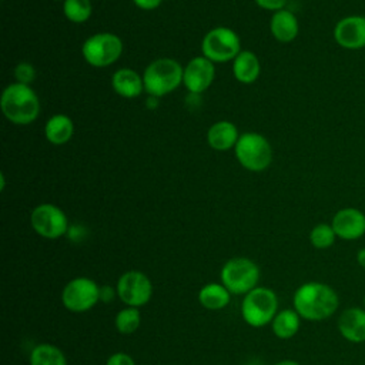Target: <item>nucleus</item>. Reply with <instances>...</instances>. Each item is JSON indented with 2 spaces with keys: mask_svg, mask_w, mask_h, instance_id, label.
Instances as JSON below:
<instances>
[{
  "mask_svg": "<svg viewBox=\"0 0 365 365\" xmlns=\"http://www.w3.org/2000/svg\"><path fill=\"white\" fill-rule=\"evenodd\" d=\"M106 365H135V364L130 355H127L124 352H117V354H113L107 359Z\"/></svg>",
  "mask_w": 365,
  "mask_h": 365,
  "instance_id": "nucleus-28",
  "label": "nucleus"
},
{
  "mask_svg": "<svg viewBox=\"0 0 365 365\" xmlns=\"http://www.w3.org/2000/svg\"><path fill=\"white\" fill-rule=\"evenodd\" d=\"M336 328L345 341L351 344H364L365 309L362 307H349L344 309L336 319Z\"/></svg>",
  "mask_w": 365,
  "mask_h": 365,
  "instance_id": "nucleus-15",
  "label": "nucleus"
},
{
  "mask_svg": "<svg viewBox=\"0 0 365 365\" xmlns=\"http://www.w3.org/2000/svg\"><path fill=\"white\" fill-rule=\"evenodd\" d=\"M259 279L258 265L242 257L228 259L221 269V282L231 294H248Z\"/></svg>",
  "mask_w": 365,
  "mask_h": 365,
  "instance_id": "nucleus-6",
  "label": "nucleus"
},
{
  "mask_svg": "<svg viewBox=\"0 0 365 365\" xmlns=\"http://www.w3.org/2000/svg\"><path fill=\"white\" fill-rule=\"evenodd\" d=\"M140 325V311L134 307L121 309L115 317V328L121 334H133Z\"/></svg>",
  "mask_w": 365,
  "mask_h": 365,
  "instance_id": "nucleus-26",
  "label": "nucleus"
},
{
  "mask_svg": "<svg viewBox=\"0 0 365 365\" xmlns=\"http://www.w3.org/2000/svg\"><path fill=\"white\" fill-rule=\"evenodd\" d=\"M278 299L272 289L265 287H255L245 294L241 304V315L251 327H262L272 322L277 315Z\"/></svg>",
  "mask_w": 365,
  "mask_h": 365,
  "instance_id": "nucleus-4",
  "label": "nucleus"
},
{
  "mask_svg": "<svg viewBox=\"0 0 365 365\" xmlns=\"http://www.w3.org/2000/svg\"><path fill=\"white\" fill-rule=\"evenodd\" d=\"M14 77L17 83L29 86L36 78V70L30 63H19L14 68Z\"/></svg>",
  "mask_w": 365,
  "mask_h": 365,
  "instance_id": "nucleus-27",
  "label": "nucleus"
},
{
  "mask_svg": "<svg viewBox=\"0 0 365 365\" xmlns=\"http://www.w3.org/2000/svg\"><path fill=\"white\" fill-rule=\"evenodd\" d=\"M134 4L143 10H154L157 9L163 0H133Z\"/></svg>",
  "mask_w": 365,
  "mask_h": 365,
  "instance_id": "nucleus-30",
  "label": "nucleus"
},
{
  "mask_svg": "<svg viewBox=\"0 0 365 365\" xmlns=\"http://www.w3.org/2000/svg\"><path fill=\"white\" fill-rule=\"evenodd\" d=\"M238 130L230 121H217L212 124L207 133L208 144L217 151H225L231 147H235L238 141Z\"/></svg>",
  "mask_w": 365,
  "mask_h": 365,
  "instance_id": "nucleus-17",
  "label": "nucleus"
},
{
  "mask_svg": "<svg viewBox=\"0 0 365 365\" xmlns=\"http://www.w3.org/2000/svg\"><path fill=\"white\" fill-rule=\"evenodd\" d=\"M336 238L344 241H356L365 235V212L355 207L338 210L331 221Z\"/></svg>",
  "mask_w": 365,
  "mask_h": 365,
  "instance_id": "nucleus-13",
  "label": "nucleus"
},
{
  "mask_svg": "<svg viewBox=\"0 0 365 365\" xmlns=\"http://www.w3.org/2000/svg\"><path fill=\"white\" fill-rule=\"evenodd\" d=\"M83 57L94 67L111 66L123 53V43L113 33H97L83 44Z\"/></svg>",
  "mask_w": 365,
  "mask_h": 365,
  "instance_id": "nucleus-8",
  "label": "nucleus"
},
{
  "mask_svg": "<svg viewBox=\"0 0 365 365\" xmlns=\"http://www.w3.org/2000/svg\"><path fill=\"white\" fill-rule=\"evenodd\" d=\"M269 29H271L272 36L278 41L289 43L298 36L299 24L292 11L281 9L274 13L271 23H269Z\"/></svg>",
  "mask_w": 365,
  "mask_h": 365,
  "instance_id": "nucleus-16",
  "label": "nucleus"
},
{
  "mask_svg": "<svg viewBox=\"0 0 365 365\" xmlns=\"http://www.w3.org/2000/svg\"><path fill=\"white\" fill-rule=\"evenodd\" d=\"M235 157L250 171H262L272 161V148L268 140L258 133H244L235 144Z\"/></svg>",
  "mask_w": 365,
  "mask_h": 365,
  "instance_id": "nucleus-5",
  "label": "nucleus"
},
{
  "mask_svg": "<svg viewBox=\"0 0 365 365\" xmlns=\"http://www.w3.org/2000/svg\"><path fill=\"white\" fill-rule=\"evenodd\" d=\"M292 304L294 309L302 319L319 322L331 318L336 312L339 307V297L331 285L309 281L298 287L294 294Z\"/></svg>",
  "mask_w": 365,
  "mask_h": 365,
  "instance_id": "nucleus-1",
  "label": "nucleus"
},
{
  "mask_svg": "<svg viewBox=\"0 0 365 365\" xmlns=\"http://www.w3.org/2000/svg\"><path fill=\"white\" fill-rule=\"evenodd\" d=\"M259 61L258 57L252 51H240V54L234 58L232 73L234 77L244 84H250L255 81L259 76Z\"/></svg>",
  "mask_w": 365,
  "mask_h": 365,
  "instance_id": "nucleus-19",
  "label": "nucleus"
},
{
  "mask_svg": "<svg viewBox=\"0 0 365 365\" xmlns=\"http://www.w3.org/2000/svg\"><path fill=\"white\" fill-rule=\"evenodd\" d=\"M214 63L207 57H194L184 68L182 83L192 94L205 91L214 80Z\"/></svg>",
  "mask_w": 365,
  "mask_h": 365,
  "instance_id": "nucleus-14",
  "label": "nucleus"
},
{
  "mask_svg": "<svg viewBox=\"0 0 365 365\" xmlns=\"http://www.w3.org/2000/svg\"><path fill=\"white\" fill-rule=\"evenodd\" d=\"M100 298L97 284L86 277L71 279L63 289L61 301L71 312H86L91 309Z\"/></svg>",
  "mask_w": 365,
  "mask_h": 365,
  "instance_id": "nucleus-9",
  "label": "nucleus"
},
{
  "mask_svg": "<svg viewBox=\"0 0 365 365\" xmlns=\"http://www.w3.org/2000/svg\"><path fill=\"white\" fill-rule=\"evenodd\" d=\"M301 325V317L295 309H282L272 319V332L281 338H292Z\"/></svg>",
  "mask_w": 365,
  "mask_h": 365,
  "instance_id": "nucleus-22",
  "label": "nucleus"
},
{
  "mask_svg": "<svg viewBox=\"0 0 365 365\" xmlns=\"http://www.w3.org/2000/svg\"><path fill=\"white\" fill-rule=\"evenodd\" d=\"M240 37L228 27H215L210 30L201 43L204 57L212 63H224L240 54Z\"/></svg>",
  "mask_w": 365,
  "mask_h": 365,
  "instance_id": "nucleus-7",
  "label": "nucleus"
},
{
  "mask_svg": "<svg viewBox=\"0 0 365 365\" xmlns=\"http://www.w3.org/2000/svg\"><path fill=\"white\" fill-rule=\"evenodd\" d=\"M64 16L73 23H84L91 16L93 7L90 0H64Z\"/></svg>",
  "mask_w": 365,
  "mask_h": 365,
  "instance_id": "nucleus-24",
  "label": "nucleus"
},
{
  "mask_svg": "<svg viewBox=\"0 0 365 365\" xmlns=\"http://www.w3.org/2000/svg\"><path fill=\"white\" fill-rule=\"evenodd\" d=\"M362 308L365 309V295H364V299H362Z\"/></svg>",
  "mask_w": 365,
  "mask_h": 365,
  "instance_id": "nucleus-33",
  "label": "nucleus"
},
{
  "mask_svg": "<svg viewBox=\"0 0 365 365\" xmlns=\"http://www.w3.org/2000/svg\"><path fill=\"white\" fill-rule=\"evenodd\" d=\"M73 133H74L73 121L70 117L64 114L51 115L44 127L46 138L54 145L66 144L71 138Z\"/></svg>",
  "mask_w": 365,
  "mask_h": 365,
  "instance_id": "nucleus-20",
  "label": "nucleus"
},
{
  "mask_svg": "<svg viewBox=\"0 0 365 365\" xmlns=\"http://www.w3.org/2000/svg\"><path fill=\"white\" fill-rule=\"evenodd\" d=\"M335 43L346 50H361L365 47V16L351 14L336 21L334 27Z\"/></svg>",
  "mask_w": 365,
  "mask_h": 365,
  "instance_id": "nucleus-12",
  "label": "nucleus"
},
{
  "mask_svg": "<svg viewBox=\"0 0 365 365\" xmlns=\"http://www.w3.org/2000/svg\"><path fill=\"white\" fill-rule=\"evenodd\" d=\"M257 4L262 9L267 10H272V11H278L281 9H284L287 0H255Z\"/></svg>",
  "mask_w": 365,
  "mask_h": 365,
  "instance_id": "nucleus-29",
  "label": "nucleus"
},
{
  "mask_svg": "<svg viewBox=\"0 0 365 365\" xmlns=\"http://www.w3.org/2000/svg\"><path fill=\"white\" fill-rule=\"evenodd\" d=\"M335 240H336V234L331 224L319 222L309 232V242L312 244V247L318 250H327L332 247Z\"/></svg>",
  "mask_w": 365,
  "mask_h": 365,
  "instance_id": "nucleus-25",
  "label": "nucleus"
},
{
  "mask_svg": "<svg viewBox=\"0 0 365 365\" xmlns=\"http://www.w3.org/2000/svg\"><path fill=\"white\" fill-rule=\"evenodd\" d=\"M230 291L224 287V285H220V284H207L204 285L200 292H198V299H200V304L207 308V309H211V311H215V309H221L224 307L228 305L230 302Z\"/></svg>",
  "mask_w": 365,
  "mask_h": 365,
  "instance_id": "nucleus-21",
  "label": "nucleus"
},
{
  "mask_svg": "<svg viewBox=\"0 0 365 365\" xmlns=\"http://www.w3.org/2000/svg\"><path fill=\"white\" fill-rule=\"evenodd\" d=\"M111 86L118 96L125 98H134L144 90L143 78L131 68L117 70L111 78Z\"/></svg>",
  "mask_w": 365,
  "mask_h": 365,
  "instance_id": "nucleus-18",
  "label": "nucleus"
},
{
  "mask_svg": "<svg viewBox=\"0 0 365 365\" xmlns=\"http://www.w3.org/2000/svg\"><path fill=\"white\" fill-rule=\"evenodd\" d=\"M30 222L38 235L48 240L64 235L68 228L66 214L53 204L37 205L30 215Z\"/></svg>",
  "mask_w": 365,
  "mask_h": 365,
  "instance_id": "nucleus-10",
  "label": "nucleus"
},
{
  "mask_svg": "<svg viewBox=\"0 0 365 365\" xmlns=\"http://www.w3.org/2000/svg\"><path fill=\"white\" fill-rule=\"evenodd\" d=\"M274 365H299V364L297 361H294V359H284V361H279V362H277Z\"/></svg>",
  "mask_w": 365,
  "mask_h": 365,
  "instance_id": "nucleus-32",
  "label": "nucleus"
},
{
  "mask_svg": "<svg viewBox=\"0 0 365 365\" xmlns=\"http://www.w3.org/2000/svg\"><path fill=\"white\" fill-rule=\"evenodd\" d=\"M30 365H67L66 356L54 345L40 344L30 354Z\"/></svg>",
  "mask_w": 365,
  "mask_h": 365,
  "instance_id": "nucleus-23",
  "label": "nucleus"
},
{
  "mask_svg": "<svg viewBox=\"0 0 365 365\" xmlns=\"http://www.w3.org/2000/svg\"><path fill=\"white\" fill-rule=\"evenodd\" d=\"M1 111L14 124H30L40 113V101L33 88L27 84L13 83L3 90Z\"/></svg>",
  "mask_w": 365,
  "mask_h": 365,
  "instance_id": "nucleus-2",
  "label": "nucleus"
},
{
  "mask_svg": "<svg viewBox=\"0 0 365 365\" xmlns=\"http://www.w3.org/2000/svg\"><path fill=\"white\" fill-rule=\"evenodd\" d=\"M355 259H356V262H358L359 267L365 268V247H362V248H359V250L356 251Z\"/></svg>",
  "mask_w": 365,
  "mask_h": 365,
  "instance_id": "nucleus-31",
  "label": "nucleus"
},
{
  "mask_svg": "<svg viewBox=\"0 0 365 365\" xmlns=\"http://www.w3.org/2000/svg\"><path fill=\"white\" fill-rule=\"evenodd\" d=\"M184 77V70L173 58H158L148 64L144 71V90L151 97H163L175 90Z\"/></svg>",
  "mask_w": 365,
  "mask_h": 365,
  "instance_id": "nucleus-3",
  "label": "nucleus"
},
{
  "mask_svg": "<svg viewBox=\"0 0 365 365\" xmlns=\"http://www.w3.org/2000/svg\"><path fill=\"white\" fill-rule=\"evenodd\" d=\"M117 294L124 304L137 308L150 301L153 285L141 271H127L118 278Z\"/></svg>",
  "mask_w": 365,
  "mask_h": 365,
  "instance_id": "nucleus-11",
  "label": "nucleus"
}]
</instances>
